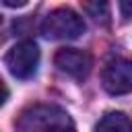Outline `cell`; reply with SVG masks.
<instances>
[{
    "mask_svg": "<svg viewBox=\"0 0 132 132\" xmlns=\"http://www.w3.org/2000/svg\"><path fill=\"white\" fill-rule=\"evenodd\" d=\"M16 130L19 132H76L72 118L62 107L50 103L27 107L16 122Z\"/></svg>",
    "mask_w": 132,
    "mask_h": 132,
    "instance_id": "obj_1",
    "label": "cell"
},
{
    "mask_svg": "<svg viewBox=\"0 0 132 132\" xmlns=\"http://www.w3.org/2000/svg\"><path fill=\"white\" fill-rule=\"evenodd\" d=\"M85 29L87 25L82 16L70 8H56L41 23V33L47 39H76L85 33Z\"/></svg>",
    "mask_w": 132,
    "mask_h": 132,
    "instance_id": "obj_2",
    "label": "cell"
},
{
    "mask_svg": "<svg viewBox=\"0 0 132 132\" xmlns=\"http://www.w3.org/2000/svg\"><path fill=\"white\" fill-rule=\"evenodd\" d=\"M4 62H6V68L12 76L31 78L37 70V64H39V50L33 41H21L8 50Z\"/></svg>",
    "mask_w": 132,
    "mask_h": 132,
    "instance_id": "obj_3",
    "label": "cell"
},
{
    "mask_svg": "<svg viewBox=\"0 0 132 132\" xmlns=\"http://www.w3.org/2000/svg\"><path fill=\"white\" fill-rule=\"evenodd\" d=\"M101 80H103L105 91L111 95L132 93V60L128 58L109 60L101 72Z\"/></svg>",
    "mask_w": 132,
    "mask_h": 132,
    "instance_id": "obj_4",
    "label": "cell"
},
{
    "mask_svg": "<svg viewBox=\"0 0 132 132\" xmlns=\"http://www.w3.org/2000/svg\"><path fill=\"white\" fill-rule=\"evenodd\" d=\"M54 62L64 74H68V76H72L76 80H85L89 76V72H91V66H93L91 56L85 50H76V47L58 50L56 56H54Z\"/></svg>",
    "mask_w": 132,
    "mask_h": 132,
    "instance_id": "obj_5",
    "label": "cell"
},
{
    "mask_svg": "<svg viewBox=\"0 0 132 132\" xmlns=\"http://www.w3.org/2000/svg\"><path fill=\"white\" fill-rule=\"evenodd\" d=\"M95 132H132V120L122 111H109L97 122Z\"/></svg>",
    "mask_w": 132,
    "mask_h": 132,
    "instance_id": "obj_6",
    "label": "cell"
},
{
    "mask_svg": "<svg viewBox=\"0 0 132 132\" xmlns=\"http://www.w3.org/2000/svg\"><path fill=\"white\" fill-rule=\"evenodd\" d=\"M82 8L95 23H99L103 27H107L111 23V10H109L107 0H82Z\"/></svg>",
    "mask_w": 132,
    "mask_h": 132,
    "instance_id": "obj_7",
    "label": "cell"
},
{
    "mask_svg": "<svg viewBox=\"0 0 132 132\" xmlns=\"http://www.w3.org/2000/svg\"><path fill=\"white\" fill-rule=\"evenodd\" d=\"M120 4V12L124 19H132V0H118Z\"/></svg>",
    "mask_w": 132,
    "mask_h": 132,
    "instance_id": "obj_8",
    "label": "cell"
},
{
    "mask_svg": "<svg viewBox=\"0 0 132 132\" xmlns=\"http://www.w3.org/2000/svg\"><path fill=\"white\" fill-rule=\"evenodd\" d=\"M6 99H8V87H6V82L0 78V107L6 103Z\"/></svg>",
    "mask_w": 132,
    "mask_h": 132,
    "instance_id": "obj_9",
    "label": "cell"
},
{
    "mask_svg": "<svg viewBox=\"0 0 132 132\" xmlns=\"http://www.w3.org/2000/svg\"><path fill=\"white\" fill-rule=\"evenodd\" d=\"M8 8H21V6H25L29 0H2Z\"/></svg>",
    "mask_w": 132,
    "mask_h": 132,
    "instance_id": "obj_10",
    "label": "cell"
},
{
    "mask_svg": "<svg viewBox=\"0 0 132 132\" xmlns=\"http://www.w3.org/2000/svg\"><path fill=\"white\" fill-rule=\"evenodd\" d=\"M0 29H2V16H0ZM0 41H2V35H0Z\"/></svg>",
    "mask_w": 132,
    "mask_h": 132,
    "instance_id": "obj_11",
    "label": "cell"
}]
</instances>
